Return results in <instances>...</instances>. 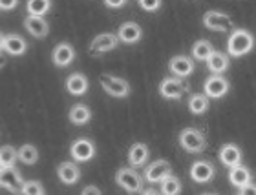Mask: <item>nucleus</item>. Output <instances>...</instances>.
Wrapping results in <instances>:
<instances>
[{
  "instance_id": "nucleus-1",
  "label": "nucleus",
  "mask_w": 256,
  "mask_h": 195,
  "mask_svg": "<svg viewBox=\"0 0 256 195\" xmlns=\"http://www.w3.org/2000/svg\"><path fill=\"white\" fill-rule=\"evenodd\" d=\"M254 48V37L247 29H234L227 40V55L229 57H244Z\"/></svg>"
},
{
  "instance_id": "nucleus-2",
  "label": "nucleus",
  "mask_w": 256,
  "mask_h": 195,
  "mask_svg": "<svg viewBox=\"0 0 256 195\" xmlns=\"http://www.w3.org/2000/svg\"><path fill=\"white\" fill-rule=\"evenodd\" d=\"M116 183L123 188L126 194H141L144 190V179L136 168H119L116 174Z\"/></svg>"
},
{
  "instance_id": "nucleus-3",
  "label": "nucleus",
  "mask_w": 256,
  "mask_h": 195,
  "mask_svg": "<svg viewBox=\"0 0 256 195\" xmlns=\"http://www.w3.org/2000/svg\"><path fill=\"white\" fill-rule=\"evenodd\" d=\"M180 146L188 153H202L207 148V139L198 128H185L180 132Z\"/></svg>"
},
{
  "instance_id": "nucleus-4",
  "label": "nucleus",
  "mask_w": 256,
  "mask_h": 195,
  "mask_svg": "<svg viewBox=\"0 0 256 195\" xmlns=\"http://www.w3.org/2000/svg\"><path fill=\"white\" fill-rule=\"evenodd\" d=\"M99 84L102 86V90L106 91L108 95L118 97V99H124L130 95V84L126 79L121 77H114V75H101L99 77Z\"/></svg>"
},
{
  "instance_id": "nucleus-5",
  "label": "nucleus",
  "mask_w": 256,
  "mask_h": 195,
  "mask_svg": "<svg viewBox=\"0 0 256 195\" xmlns=\"http://www.w3.org/2000/svg\"><path fill=\"white\" fill-rule=\"evenodd\" d=\"M172 175V164L165 159H160V161H154L152 164L146 166L143 174V179L150 185H161L166 177Z\"/></svg>"
},
{
  "instance_id": "nucleus-6",
  "label": "nucleus",
  "mask_w": 256,
  "mask_h": 195,
  "mask_svg": "<svg viewBox=\"0 0 256 195\" xmlns=\"http://www.w3.org/2000/svg\"><path fill=\"white\" fill-rule=\"evenodd\" d=\"M188 86L185 80L178 79V77H165L160 84V95L168 100H180L187 93Z\"/></svg>"
},
{
  "instance_id": "nucleus-7",
  "label": "nucleus",
  "mask_w": 256,
  "mask_h": 195,
  "mask_svg": "<svg viewBox=\"0 0 256 195\" xmlns=\"http://www.w3.org/2000/svg\"><path fill=\"white\" fill-rule=\"evenodd\" d=\"M26 181L22 179L20 172L16 168H2L0 170V188L11 192L15 195H22Z\"/></svg>"
},
{
  "instance_id": "nucleus-8",
  "label": "nucleus",
  "mask_w": 256,
  "mask_h": 195,
  "mask_svg": "<svg viewBox=\"0 0 256 195\" xmlns=\"http://www.w3.org/2000/svg\"><path fill=\"white\" fill-rule=\"evenodd\" d=\"M96 153H97L96 144L92 143L90 139H84V137L74 141L72 146H70V155H72V159H74L75 163H88V161H92V159L96 157Z\"/></svg>"
},
{
  "instance_id": "nucleus-9",
  "label": "nucleus",
  "mask_w": 256,
  "mask_h": 195,
  "mask_svg": "<svg viewBox=\"0 0 256 195\" xmlns=\"http://www.w3.org/2000/svg\"><path fill=\"white\" fill-rule=\"evenodd\" d=\"M203 26L210 31H229V29H232V20L224 11L208 9L203 15Z\"/></svg>"
},
{
  "instance_id": "nucleus-10",
  "label": "nucleus",
  "mask_w": 256,
  "mask_h": 195,
  "mask_svg": "<svg viewBox=\"0 0 256 195\" xmlns=\"http://www.w3.org/2000/svg\"><path fill=\"white\" fill-rule=\"evenodd\" d=\"M203 90L208 99H222L229 93V80L224 75H208L203 84Z\"/></svg>"
},
{
  "instance_id": "nucleus-11",
  "label": "nucleus",
  "mask_w": 256,
  "mask_h": 195,
  "mask_svg": "<svg viewBox=\"0 0 256 195\" xmlns=\"http://www.w3.org/2000/svg\"><path fill=\"white\" fill-rule=\"evenodd\" d=\"M216 175V168L210 161H196L192 163L190 166V179L198 185H205V183H210Z\"/></svg>"
},
{
  "instance_id": "nucleus-12",
  "label": "nucleus",
  "mask_w": 256,
  "mask_h": 195,
  "mask_svg": "<svg viewBox=\"0 0 256 195\" xmlns=\"http://www.w3.org/2000/svg\"><path fill=\"white\" fill-rule=\"evenodd\" d=\"M168 69H170L172 77L185 79V77L194 73V60L190 57H187V55H176V57L170 58Z\"/></svg>"
},
{
  "instance_id": "nucleus-13",
  "label": "nucleus",
  "mask_w": 256,
  "mask_h": 195,
  "mask_svg": "<svg viewBox=\"0 0 256 195\" xmlns=\"http://www.w3.org/2000/svg\"><path fill=\"white\" fill-rule=\"evenodd\" d=\"M218 157H220V161H222V164L230 170V168H234V166H238V164H242L244 152H242V148L238 146V144L227 143L220 148Z\"/></svg>"
},
{
  "instance_id": "nucleus-14",
  "label": "nucleus",
  "mask_w": 256,
  "mask_h": 195,
  "mask_svg": "<svg viewBox=\"0 0 256 195\" xmlns=\"http://www.w3.org/2000/svg\"><path fill=\"white\" fill-rule=\"evenodd\" d=\"M118 35L114 33H101L97 35L90 44V55H102V53H108L112 49L118 48Z\"/></svg>"
},
{
  "instance_id": "nucleus-15",
  "label": "nucleus",
  "mask_w": 256,
  "mask_h": 195,
  "mask_svg": "<svg viewBox=\"0 0 256 195\" xmlns=\"http://www.w3.org/2000/svg\"><path fill=\"white\" fill-rule=\"evenodd\" d=\"M52 60L57 68H68L70 64L75 60V49L70 42L57 44L52 51Z\"/></svg>"
},
{
  "instance_id": "nucleus-16",
  "label": "nucleus",
  "mask_w": 256,
  "mask_h": 195,
  "mask_svg": "<svg viewBox=\"0 0 256 195\" xmlns=\"http://www.w3.org/2000/svg\"><path fill=\"white\" fill-rule=\"evenodd\" d=\"M143 38V29L138 22H123L118 29V40L123 44H136Z\"/></svg>"
},
{
  "instance_id": "nucleus-17",
  "label": "nucleus",
  "mask_w": 256,
  "mask_h": 195,
  "mask_svg": "<svg viewBox=\"0 0 256 195\" xmlns=\"http://www.w3.org/2000/svg\"><path fill=\"white\" fill-rule=\"evenodd\" d=\"M150 157V150L144 143H134L128 150V163L130 168H141Z\"/></svg>"
},
{
  "instance_id": "nucleus-18",
  "label": "nucleus",
  "mask_w": 256,
  "mask_h": 195,
  "mask_svg": "<svg viewBox=\"0 0 256 195\" xmlns=\"http://www.w3.org/2000/svg\"><path fill=\"white\" fill-rule=\"evenodd\" d=\"M230 66V57L224 51H216L214 49L212 55L207 58V68L212 75H222L225 73Z\"/></svg>"
},
{
  "instance_id": "nucleus-19",
  "label": "nucleus",
  "mask_w": 256,
  "mask_h": 195,
  "mask_svg": "<svg viewBox=\"0 0 256 195\" xmlns=\"http://www.w3.org/2000/svg\"><path fill=\"white\" fill-rule=\"evenodd\" d=\"M88 88H90V82L86 79V75L82 73H72L66 79V91L70 95L82 97L88 91Z\"/></svg>"
},
{
  "instance_id": "nucleus-20",
  "label": "nucleus",
  "mask_w": 256,
  "mask_h": 195,
  "mask_svg": "<svg viewBox=\"0 0 256 195\" xmlns=\"http://www.w3.org/2000/svg\"><path fill=\"white\" fill-rule=\"evenodd\" d=\"M4 51L10 53V55H15V57H20L28 51V42L22 35H16V33H10L4 37Z\"/></svg>"
},
{
  "instance_id": "nucleus-21",
  "label": "nucleus",
  "mask_w": 256,
  "mask_h": 195,
  "mask_svg": "<svg viewBox=\"0 0 256 195\" xmlns=\"http://www.w3.org/2000/svg\"><path fill=\"white\" fill-rule=\"evenodd\" d=\"M57 175H59L60 183H64V185H75L80 179V168L72 161H64L57 168Z\"/></svg>"
},
{
  "instance_id": "nucleus-22",
  "label": "nucleus",
  "mask_w": 256,
  "mask_h": 195,
  "mask_svg": "<svg viewBox=\"0 0 256 195\" xmlns=\"http://www.w3.org/2000/svg\"><path fill=\"white\" fill-rule=\"evenodd\" d=\"M24 27H26L28 33L33 35L35 38H44L50 33L48 22L44 20V18H38V16L28 15L26 18H24Z\"/></svg>"
},
{
  "instance_id": "nucleus-23",
  "label": "nucleus",
  "mask_w": 256,
  "mask_h": 195,
  "mask_svg": "<svg viewBox=\"0 0 256 195\" xmlns=\"http://www.w3.org/2000/svg\"><path fill=\"white\" fill-rule=\"evenodd\" d=\"M229 181L230 185L236 186V188H244V186L251 185L252 183L251 170L247 168V166H244V164H238V166L229 170Z\"/></svg>"
},
{
  "instance_id": "nucleus-24",
  "label": "nucleus",
  "mask_w": 256,
  "mask_h": 195,
  "mask_svg": "<svg viewBox=\"0 0 256 195\" xmlns=\"http://www.w3.org/2000/svg\"><path fill=\"white\" fill-rule=\"evenodd\" d=\"M68 119L75 126H84V124H88V122L92 121V111L86 104H80L79 102V104H75L70 108Z\"/></svg>"
},
{
  "instance_id": "nucleus-25",
  "label": "nucleus",
  "mask_w": 256,
  "mask_h": 195,
  "mask_svg": "<svg viewBox=\"0 0 256 195\" xmlns=\"http://www.w3.org/2000/svg\"><path fill=\"white\" fill-rule=\"evenodd\" d=\"M208 106H210V100L205 93H194L188 99V110L194 115H203L208 111Z\"/></svg>"
},
{
  "instance_id": "nucleus-26",
  "label": "nucleus",
  "mask_w": 256,
  "mask_h": 195,
  "mask_svg": "<svg viewBox=\"0 0 256 195\" xmlns=\"http://www.w3.org/2000/svg\"><path fill=\"white\" fill-rule=\"evenodd\" d=\"M212 51H214L212 44L208 42V40H205V38H200V40H196L194 46H192V60L207 62V58L212 55Z\"/></svg>"
},
{
  "instance_id": "nucleus-27",
  "label": "nucleus",
  "mask_w": 256,
  "mask_h": 195,
  "mask_svg": "<svg viewBox=\"0 0 256 195\" xmlns=\"http://www.w3.org/2000/svg\"><path fill=\"white\" fill-rule=\"evenodd\" d=\"M52 0H30L26 4V9L30 13V16H38V18H44V15L52 9Z\"/></svg>"
},
{
  "instance_id": "nucleus-28",
  "label": "nucleus",
  "mask_w": 256,
  "mask_h": 195,
  "mask_svg": "<svg viewBox=\"0 0 256 195\" xmlns=\"http://www.w3.org/2000/svg\"><path fill=\"white\" fill-rule=\"evenodd\" d=\"M16 153H18V161L24 164H28V166H33V164H37L38 161V150L33 144H22L18 150H16Z\"/></svg>"
},
{
  "instance_id": "nucleus-29",
  "label": "nucleus",
  "mask_w": 256,
  "mask_h": 195,
  "mask_svg": "<svg viewBox=\"0 0 256 195\" xmlns=\"http://www.w3.org/2000/svg\"><path fill=\"white\" fill-rule=\"evenodd\" d=\"M18 161V153L13 146L6 144L0 148V164L2 168H15V163Z\"/></svg>"
},
{
  "instance_id": "nucleus-30",
  "label": "nucleus",
  "mask_w": 256,
  "mask_h": 195,
  "mask_svg": "<svg viewBox=\"0 0 256 195\" xmlns=\"http://www.w3.org/2000/svg\"><path fill=\"white\" fill-rule=\"evenodd\" d=\"M182 194V181L178 179L176 175L166 177L161 183V195H180Z\"/></svg>"
},
{
  "instance_id": "nucleus-31",
  "label": "nucleus",
  "mask_w": 256,
  "mask_h": 195,
  "mask_svg": "<svg viewBox=\"0 0 256 195\" xmlns=\"http://www.w3.org/2000/svg\"><path fill=\"white\" fill-rule=\"evenodd\" d=\"M22 195H44V188L40 181H26Z\"/></svg>"
},
{
  "instance_id": "nucleus-32",
  "label": "nucleus",
  "mask_w": 256,
  "mask_h": 195,
  "mask_svg": "<svg viewBox=\"0 0 256 195\" xmlns=\"http://www.w3.org/2000/svg\"><path fill=\"white\" fill-rule=\"evenodd\" d=\"M139 7L144 11H158L161 7L160 0H139Z\"/></svg>"
},
{
  "instance_id": "nucleus-33",
  "label": "nucleus",
  "mask_w": 256,
  "mask_h": 195,
  "mask_svg": "<svg viewBox=\"0 0 256 195\" xmlns=\"http://www.w3.org/2000/svg\"><path fill=\"white\" fill-rule=\"evenodd\" d=\"M240 195H256V185L254 183H251V185L244 186V188H240Z\"/></svg>"
},
{
  "instance_id": "nucleus-34",
  "label": "nucleus",
  "mask_w": 256,
  "mask_h": 195,
  "mask_svg": "<svg viewBox=\"0 0 256 195\" xmlns=\"http://www.w3.org/2000/svg\"><path fill=\"white\" fill-rule=\"evenodd\" d=\"M80 195H102V192L97 188V186L90 185V186H86L84 190H82V194Z\"/></svg>"
},
{
  "instance_id": "nucleus-35",
  "label": "nucleus",
  "mask_w": 256,
  "mask_h": 195,
  "mask_svg": "<svg viewBox=\"0 0 256 195\" xmlns=\"http://www.w3.org/2000/svg\"><path fill=\"white\" fill-rule=\"evenodd\" d=\"M16 5H18V2H16V0H10V2H2V0H0V9H15Z\"/></svg>"
},
{
  "instance_id": "nucleus-36",
  "label": "nucleus",
  "mask_w": 256,
  "mask_h": 195,
  "mask_svg": "<svg viewBox=\"0 0 256 195\" xmlns=\"http://www.w3.org/2000/svg\"><path fill=\"white\" fill-rule=\"evenodd\" d=\"M124 4H126L124 0H118V2H112V0H106V2H104V5H106V7H123Z\"/></svg>"
},
{
  "instance_id": "nucleus-37",
  "label": "nucleus",
  "mask_w": 256,
  "mask_h": 195,
  "mask_svg": "<svg viewBox=\"0 0 256 195\" xmlns=\"http://www.w3.org/2000/svg\"><path fill=\"white\" fill-rule=\"evenodd\" d=\"M141 195H161L158 190H154V188H144L143 192H141Z\"/></svg>"
},
{
  "instance_id": "nucleus-38",
  "label": "nucleus",
  "mask_w": 256,
  "mask_h": 195,
  "mask_svg": "<svg viewBox=\"0 0 256 195\" xmlns=\"http://www.w3.org/2000/svg\"><path fill=\"white\" fill-rule=\"evenodd\" d=\"M4 37H6L4 33H0V53L4 51Z\"/></svg>"
},
{
  "instance_id": "nucleus-39",
  "label": "nucleus",
  "mask_w": 256,
  "mask_h": 195,
  "mask_svg": "<svg viewBox=\"0 0 256 195\" xmlns=\"http://www.w3.org/2000/svg\"><path fill=\"white\" fill-rule=\"evenodd\" d=\"M4 64H6V58H2V57H0V68H2V66H4Z\"/></svg>"
},
{
  "instance_id": "nucleus-40",
  "label": "nucleus",
  "mask_w": 256,
  "mask_h": 195,
  "mask_svg": "<svg viewBox=\"0 0 256 195\" xmlns=\"http://www.w3.org/2000/svg\"><path fill=\"white\" fill-rule=\"evenodd\" d=\"M202 195H216V194H202Z\"/></svg>"
},
{
  "instance_id": "nucleus-41",
  "label": "nucleus",
  "mask_w": 256,
  "mask_h": 195,
  "mask_svg": "<svg viewBox=\"0 0 256 195\" xmlns=\"http://www.w3.org/2000/svg\"><path fill=\"white\" fill-rule=\"evenodd\" d=\"M0 170H2V164H0Z\"/></svg>"
}]
</instances>
